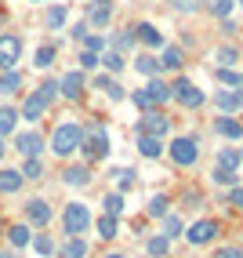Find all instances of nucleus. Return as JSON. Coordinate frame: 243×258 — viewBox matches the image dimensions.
<instances>
[{"mask_svg":"<svg viewBox=\"0 0 243 258\" xmlns=\"http://www.w3.org/2000/svg\"><path fill=\"white\" fill-rule=\"evenodd\" d=\"M80 142H84V127L80 124H58L55 135H51V153H55L58 160H65V157H73L80 149Z\"/></svg>","mask_w":243,"mask_h":258,"instance_id":"f257e3e1","label":"nucleus"},{"mask_svg":"<svg viewBox=\"0 0 243 258\" xmlns=\"http://www.w3.org/2000/svg\"><path fill=\"white\" fill-rule=\"evenodd\" d=\"M91 211H88V204H80V200H69L65 204V211H62V229L65 236H80V233H88L91 226Z\"/></svg>","mask_w":243,"mask_h":258,"instance_id":"f03ea898","label":"nucleus"},{"mask_svg":"<svg viewBox=\"0 0 243 258\" xmlns=\"http://www.w3.org/2000/svg\"><path fill=\"white\" fill-rule=\"evenodd\" d=\"M80 153L91 160H102V157H109V135L102 124H88V131H84V142H80Z\"/></svg>","mask_w":243,"mask_h":258,"instance_id":"7ed1b4c3","label":"nucleus"},{"mask_svg":"<svg viewBox=\"0 0 243 258\" xmlns=\"http://www.w3.org/2000/svg\"><path fill=\"white\" fill-rule=\"evenodd\" d=\"M171 98H178L185 109H200L203 102H207V95H203V91H200L189 77H178L175 84H171Z\"/></svg>","mask_w":243,"mask_h":258,"instance_id":"20e7f679","label":"nucleus"},{"mask_svg":"<svg viewBox=\"0 0 243 258\" xmlns=\"http://www.w3.org/2000/svg\"><path fill=\"white\" fill-rule=\"evenodd\" d=\"M167 153L178 167H193L200 160V146H196V139H189V135H178V139L167 146Z\"/></svg>","mask_w":243,"mask_h":258,"instance_id":"39448f33","label":"nucleus"},{"mask_svg":"<svg viewBox=\"0 0 243 258\" xmlns=\"http://www.w3.org/2000/svg\"><path fill=\"white\" fill-rule=\"evenodd\" d=\"M19 58H22V37L0 33V70H19Z\"/></svg>","mask_w":243,"mask_h":258,"instance_id":"423d86ee","label":"nucleus"},{"mask_svg":"<svg viewBox=\"0 0 243 258\" xmlns=\"http://www.w3.org/2000/svg\"><path fill=\"white\" fill-rule=\"evenodd\" d=\"M182 236H185L193 247H203V244H211V240L218 236V222H214V218H200V222H193Z\"/></svg>","mask_w":243,"mask_h":258,"instance_id":"0eeeda50","label":"nucleus"},{"mask_svg":"<svg viewBox=\"0 0 243 258\" xmlns=\"http://www.w3.org/2000/svg\"><path fill=\"white\" fill-rule=\"evenodd\" d=\"M171 131V120L160 113V109H145L142 120H138V135H152V139H164Z\"/></svg>","mask_w":243,"mask_h":258,"instance_id":"6e6552de","label":"nucleus"},{"mask_svg":"<svg viewBox=\"0 0 243 258\" xmlns=\"http://www.w3.org/2000/svg\"><path fill=\"white\" fill-rule=\"evenodd\" d=\"M84 88H88L84 70H73V73H65V77L58 80V95L69 98V102H80V98H84Z\"/></svg>","mask_w":243,"mask_h":258,"instance_id":"1a4fd4ad","label":"nucleus"},{"mask_svg":"<svg viewBox=\"0 0 243 258\" xmlns=\"http://www.w3.org/2000/svg\"><path fill=\"white\" fill-rule=\"evenodd\" d=\"M22 218H26V226H47L51 222V204L44 197H33L22 208Z\"/></svg>","mask_w":243,"mask_h":258,"instance_id":"9d476101","label":"nucleus"},{"mask_svg":"<svg viewBox=\"0 0 243 258\" xmlns=\"http://www.w3.org/2000/svg\"><path fill=\"white\" fill-rule=\"evenodd\" d=\"M113 19V0H91L88 4V15H84V22L95 26V29H106Z\"/></svg>","mask_w":243,"mask_h":258,"instance_id":"9b49d317","label":"nucleus"},{"mask_svg":"<svg viewBox=\"0 0 243 258\" xmlns=\"http://www.w3.org/2000/svg\"><path fill=\"white\" fill-rule=\"evenodd\" d=\"M214 106L221 109V113H243V88H225V91H218L214 95Z\"/></svg>","mask_w":243,"mask_h":258,"instance_id":"f8f14e48","label":"nucleus"},{"mask_svg":"<svg viewBox=\"0 0 243 258\" xmlns=\"http://www.w3.org/2000/svg\"><path fill=\"white\" fill-rule=\"evenodd\" d=\"M15 149H19L22 157H40L44 139H40L37 131H22V135H15Z\"/></svg>","mask_w":243,"mask_h":258,"instance_id":"ddd939ff","label":"nucleus"},{"mask_svg":"<svg viewBox=\"0 0 243 258\" xmlns=\"http://www.w3.org/2000/svg\"><path fill=\"white\" fill-rule=\"evenodd\" d=\"M44 113H47V102H44L37 91H29V95H26V102H22V113H19V116H22V120H29V124H37Z\"/></svg>","mask_w":243,"mask_h":258,"instance_id":"4468645a","label":"nucleus"},{"mask_svg":"<svg viewBox=\"0 0 243 258\" xmlns=\"http://www.w3.org/2000/svg\"><path fill=\"white\" fill-rule=\"evenodd\" d=\"M214 131L221 135V139H243V124H239V120L236 116H229V113H225V116H214Z\"/></svg>","mask_w":243,"mask_h":258,"instance_id":"2eb2a0df","label":"nucleus"},{"mask_svg":"<svg viewBox=\"0 0 243 258\" xmlns=\"http://www.w3.org/2000/svg\"><path fill=\"white\" fill-rule=\"evenodd\" d=\"M62 182H65V185H73V189H84V185L91 182V167H88V164H73V167H65V171H62Z\"/></svg>","mask_w":243,"mask_h":258,"instance_id":"dca6fc26","label":"nucleus"},{"mask_svg":"<svg viewBox=\"0 0 243 258\" xmlns=\"http://www.w3.org/2000/svg\"><path fill=\"white\" fill-rule=\"evenodd\" d=\"M134 40H142L145 47H164V33L156 29L152 22H138L134 26Z\"/></svg>","mask_w":243,"mask_h":258,"instance_id":"f3484780","label":"nucleus"},{"mask_svg":"<svg viewBox=\"0 0 243 258\" xmlns=\"http://www.w3.org/2000/svg\"><path fill=\"white\" fill-rule=\"evenodd\" d=\"M22 182H26V178H22L19 167H0V193H4V197H8V193H19Z\"/></svg>","mask_w":243,"mask_h":258,"instance_id":"a211bd4d","label":"nucleus"},{"mask_svg":"<svg viewBox=\"0 0 243 258\" xmlns=\"http://www.w3.org/2000/svg\"><path fill=\"white\" fill-rule=\"evenodd\" d=\"M138 153H142L145 160L164 157V139H152V135H138Z\"/></svg>","mask_w":243,"mask_h":258,"instance_id":"6ab92c4d","label":"nucleus"},{"mask_svg":"<svg viewBox=\"0 0 243 258\" xmlns=\"http://www.w3.org/2000/svg\"><path fill=\"white\" fill-rule=\"evenodd\" d=\"M58 258H88V240H80V236H69L65 244L58 247Z\"/></svg>","mask_w":243,"mask_h":258,"instance_id":"aec40b11","label":"nucleus"},{"mask_svg":"<svg viewBox=\"0 0 243 258\" xmlns=\"http://www.w3.org/2000/svg\"><path fill=\"white\" fill-rule=\"evenodd\" d=\"M145 91L152 95V102H156V106H164V102H171V84H164L160 77H149Z\"/></svg>","mask_w":243,"mask_h":258,"instance_id":"412c9836","label":"nucleus"},{"mask_svg":"<svg viewBox=\"0 0 243 258\" xmlns=\"http://www.w3.org/2000/svg\"><path fill=\"white\" fill-rule=\"evenodd\" d=\"M22 88V73L19 70H0V95H15Z\"/></svg>","mask_w":243,"mask_h":258,"instance_id":"4be33fe9","label":"nucleus"},{"mask_svg":"<svg viewBox=\"0 0 243 258\" xmlns=\"http://www.w3.org/2000/svg\"><path fill=\"white\" fill-rule=\"evenodd\" d=\"M134 70L142 73V77H160L164 66H160V58H156V55H138V58H134Z\"/></svg>","mask_w":243,"mask_h":258,"instance_id":"5701e85b","label":"nucleus"},{"mask_svg":"<svg viewBox=\"0 0 243 258\" xmlns=\"http://www.w3.org/2000/svg\"><path fill=\"white\" fill-rule=\"evenodd\" d=\"M182 62H185L182 47H178V44H167L164 55H160V66H164V70H182Z\"/></svg>","mask_w":243,"mask_h":258,"instance_id":"b1692460","label":"nucleus"},{"mask_svg":"<svg viewBox=\"0 0 243 258\" xmlns=\"http://www.w3.org/2000/svg\"><path fill=\"white\" fill-rule=\"evenodd\" d=\"M65 15H69L65 4H51V8L44 11V26H47V29H62V26H65Z\"/></svg>","mask_w":243,"mask_h":258,"instance_id":"393cba45","label":"nucleus"},{"mask_svg":"<svg viewBox=\"0 0 243 258\" xmlns=\"http://www.w3.org/2000/svg\"><path fill=\"white\" fill-rule=\"evenodd\" d=\"M19 171H22V178H29V182H37V178H44V160H40V157H26Z\"/></svg>","mask_w":243,"mask_h":258,"instance_id":"a878e982","label":"nucleus"},{"mask_svg":"<svg viewBox=\"0 0 243 258\" xmlns=\"http://www.w3.org/2000/svg\"><path fill=\"white\" fill-rule=\"evenodd\" d=\"M109 47L120 51V55H124V51H131V47H134V29H120V33H113Z\"/></svg>","mask_w":243,"mask_h":258,"instance_id":"bb28decb","label":"nucleus"},{"mask_svg":"<svg viewBox=\"0 0 243 258\" xmlns=\"http://www.w3.org/2000/svg\"><path fill=\"white\" fill-rule=\"evenodd\" d=\"M214 62H218V66H236V62H239V47H232V44L214 47Z\"/></svg>","mask_w":243,"mask_h":258,"instance_id":"cd10ccee","label":"nucleus"},{"mask_svg":"<svg viewBox=\"0 0 243 258\" xmlns=\"http://www.w3.org/2000/svg\"><path fill=\"white\" fill-rule=\"evenodd\" d=\"M8 240H11V247H26L29 240H33V233H29L26 222H19V226H11V229H8Z\"/></svg>","mask_w":243,"mask_h":258,"instance_id":"c85d7f7f","label":"nucleus"},{"mask_svg":"<svg viewBox=\"0 0 243 258\" xmlns=\"http://www.w3.org/2000/svg\"><path fill=\"white\" fill-rule=\"evenodd\" d=\"M19 109H11V106H0V135H11L15 124H19Z\"/></svg>","mask_w":243,"mask_h":258,"instance_id":"c756f323","label":"nucleus"},{"mask_svg":"<svg viewBox=\"0 0 243 258\" xmlns=\"http://www.w3.org/2000/svg\"><path fill=\"white\" fill-rule=\"evenodd\" d=\"M55 55H58V47H55V44H40V47H37V58H33V66H37V70H47V66L55 62Z\"/></svg>","mask_w":243,"mask_h":258,"instance_id":"7c9ffc66","label":"nucleus"},{"mask_svg":"<svg viewBox=\"0 0 243 258\" xmlns=\"http://www.w3.org/2000/svg\"><path fill=\"white\" fill-rule=\"evenodd\" d=\"M203 8L211 11L214 19H229V15H232V8H236V0H207Z\"/></svg>","mask_w":243,"mask_h":258,"instance_id":"2f4dec72","label":"nucleus"},{"mask_svg":"<svg viewBox=\"0 0 243 258\" xmlns=\"http://www.w3.org/2000/svg\"><path fill=\"white\" fill-rule=\"evenodd\" d=\"M167 8L175 15H196L203 8V0H167Z\"/></svg>","mask_w":243,"mask_h":258,"instance_id":"473e14b6","label":"nucleus"},{"mask_svg":"<svg viewBox=\"0 0 243 258\" xmlns=\"http://www.w3.org/2000/svg\"><path fill=\"white\" fill-rule=\"evenodd\" d=\"M98 62L106 66L109 73H120V70H124V66H127V62H124V55H120V51H113V47L106 51V55H98Z\"/></svg>","mask_w":243,"mask_h":258,"instance_id":"72a5a7b5","label":"nucleus"},{"mask_svg":"<svg viewBox=\"0 0 243 258\" xmlns=\"http://www.w3.org/2000/svg\"><path fill=\"white\" fill-rule=\"evenodd\" d=\"M167 247H171V240H167L164 233H160V236H149V240H145V251H149L152 258H164V254H167Z\"/></svg>","mask_w":243,"mask_h":258,"instance_id":"f704fd0d","label":"nucleus"},{"mask_svg":"<svg viewBox=\"0 0 243 258\" xmlns=\"http://www.w3.org/2000/svg\"><path fill=\"white\" fill-rule=\"evenodd\" d=\"M214 77L225 84V88H243V77H239V73H232L229 66H218V70H214Z\"/></svg>","mask_w":243,"mask_h":258,"instance_id":"c9c22d12","label":"nucleus"},{"mask_svg":"<svg viewBox=\"0 0 243 258\" xmlns=\"http://www.w3.org/2000/svg\"><path fill=\"white\" fill-rule=\"evenodd\" d=\"M33 251H37V254H55L58 244H55V240H51L47 233H37V236H33Z\"/></svg>","mask_w":243,"mask_h":258,"instance_id":"e433bc0d","label":"nucleus"},{"mask_svg":"<svg viewBox=\"0 0 243 258\" xmlns=\"http://www.w3.org/2000/svg\"><path fill=\"white\" fill-rule=\"evenodd\" d=\"M182 229H185V222H182L178 215H164V236H167V240L182 236Z\"/></svg>","mask_w":243,"mask_h":258,"instance_id":"4c0bfd02","label":"nucleus"},{"mask_svg":"<svg viewBox=\"0 0 243 258\" xmlns=\"http://www.w3.org/2000/svg\"><path fill=\"white\" fill-rule=\"evenodd\" d=\"M95 229H98L102 240H113V236H116V218H113V215H102V218L95 222Z\"/></svg>","mask_w":243,"mask_h":258,"instance_id":"58836bf2","label":"nucleus"},{"mask_svg":"<svg viewBox=\"0 0 243 258\" xmlns=\"http://www.w3.org/2000/svg\"><path fill=\"white\" fill-rule=\"evenodd\" d=\"M218 167L239 171V149H221V153H218Z\"/></svg>","mask_w":243,"mask_h":258,"instance_id":"ea45409f","label":"nucleus"},{"mask_svg":"<svg viewBox=\"0 0 243 258\" xmlns=\"http://www.w3.org/2000/svg\"><path fill=\"white\" fill-rule=\"evenodd\" d=\"M102 208H106V215L120 218V211H124V193H109L106 200H102Z\"/></svg>","mask_w":243,"mask_h":258,"instance_id":"a19ab883","label":"nucleus"},{"mask_svg":"<svg viewBox=\"0 0 243 258\" xmlns=\"http://www.w3.org/2000/svg\"><path fill=\"white\" fill-rule=\"evenodd\" d=\"M167 204H171V200H167L164 193H156V197L149 200V208H145V215H152V218H164V215H167Z\"/></svg>","mask_w":243,"mask_h":258,"instance_id":"79ce46f5","label":"nucleus"},{"mask_svg":"<svg viewBox=\"0 0 243 258\" xmlns=\"http://www.w3.org/2000/svg\"><path fill=\"white\" fill-rule=\"evenodd\" d=\"M211 178H214V185H229V189H232L239 175H236V171H225V167H214V171H211Z\"/></svg>","mask_w":243,"mask_h":258,"instance_id":"37998d69","label":"nucleus"},{"mask_svg":"<svg viewBox=\"0 0 243 258\" xmlns=\"http://www.w3.org/2000/svg\"><path fill=\"white\" fill-rule=\"evenodd\" d=\"M37 95H40V98L47 102V106H51V102L58 98V80H44L40 88H37Z\"/></svg>","mask_w":243,"mask_h":258,"instance_id":"c03bdc74","label":"nucleus"},{"mask_svg":"<svg viewBox=\"0 0 243 258\" xmlns=\"http://www.w3.org/2000/svg\"><path fill=\"white\" fill-rule=\"evenodd\" d=\"M131 98H134V106L142 109V113H145V109H156V102H152V95H149L145 88H138V91H134Z\"/></svg>","mask_w":243,"mask_h":258,"instance_id":"a18cd8bd","label":"nucleus"},{"mask_svg":"<svg viewBox=\"0 0 243 258\" xmlns=\"http://www.w3.org/2000/svg\"><path fill=\"white\" fill-rule=\"evenodd\" d=\"M80 70H88V73L98 70V51H88V47L80 51Z\"/></svg>","mask_w":243,"mask_h":258,"instance_id":"49530a36","label":"nucleus"},{"mask_svg":"<svg viewBox=\"0 0 243 258\" xmlns=\"http://www.w3.org/2000/svg\"><path fill=\"white\" fill-rule=\"evenodd\" d=\"M113 178L120 182V189H131L134 185V171L131 167H120V171H113Z\"/></svg>","mask_w":243,"mask_h":258,"instance_id":"de8ad7c7","label":"nucleus"},{"mask_svg":"<svg viewBox=\"0 0 243 258\" xmlns=\"http://www.w3.org/2000/svg\"><path fill=\"white\" fill-rule=\"evenodd\" d=\"M84 47L88 51H106V40H102L98 33H88V37H84Z\"/></svg>","mask_w":243,"mask_h":258,"instance_id":"09e8293b","label":"nucleus"},{"mask_svg":"<svg viewBox=\"0 0 243 258\" xmlns=\"http://www.w3.org/2000/svg\"><path fill=\"white\" fill-rule=\"evenodd\" d=\"M225 204H229V208H239V211H243V185H232V189H229V200H225Z\"/></svg>","mask_w":243,"mask_h":258,"instance_id":"8fccbe9b","label":"nucleus"},{"mask_svg":"<svg viewBox=\"0 0 243 258\" xmlns=\"http://www.w3.org/2000/svg\"><path fill=\"white\" fill-rule=\"evenodd\" d=\"M106 95H109L113 102H124V98H127V91H124V88H120V84H116V80H113V84H109V88H106Z\"/></svg>","mask_w":243,"mask_h":258,"instance_id":"3c124183","label":"nucleus"},{"mask_svg":"<svg viewBox=\"0 0 243 258\" xmlns=\"http://www.w3.org/2000/svg\"><path fill=\"white\" fill-rule=\"evenodd\" d=\"M214 258H243V251H239V247H218Z\"/></svg>","mask_w":243,"mask_h":258,"instance_id":"603ef678","label":"nucleus"},{"mask_svg":"<svg viewBox=\"0 0 243 258\" xmlns=\"http://www.w3.org/2000/svg\"><path fill=\"white\" fill-rule=\"evenodd\" d=\"M69 37H73V40H84V37H88V22H76L73 29H69Z\"/></svg>","mask_w":243,"mask_h":258,"instance_id":"864d4df0","label":"nucleus"},{"mask_svg":"<svg viewBox=\"0 0 243 258\" xmlns=\"http://www.w3.org/2000/svg\"><path fill=\"white\" fill-rule=\"evenodd\" d=\"M113 80H116V77H109V73H98V77H95V88H102V91H106Z\"/></svg>","mask_w":243,"mask_h":258,"instance_id":"5fc2aeb1","label":"nucleus"},{"mask_svg":"<svg viewBox=\"0 0 243 258\" xmlns=\"http://www.w3.org/2000/svg\"><path fill=\"white\" fill-rule=\"evenodd\" d=\"M196 204H200V193H196V189H189V193H185V208H196Z\"/></svg>","mask_w":243,"mask_h":258,"instance_id":"6e6d98bb","label":"nucleus"},{"mask_svg":"<svg viewBox=\"0 0 243 258\" xmlns=\"http://www.w3.org/2000/svg\"><path fill=\"white\" fill-rule=\"evenodd\" d=\"M221 33H225V37H232V33H236V22H229V19H221Z\"/></svg>","mask_w":243,"mask_h":258,"instance_id":"4d7b16f0","label":"nucleus"},{"mask_svg":"<svg viewBox=\"0 0 243 258\" xmlns=\"http://www.w3.org/2000/svg\"><path fill=\"white\" fill-rule=\"evenodd\" d=\"M4 149H8V146H4V135H0V160H4Z\"/></svg>","mask_w":243,"mask_h":258,"instance_id":"13d9d810","label":"nucleus"},{"mask_svg":"<svg viewBox=\"0 0 243 258\" xmlns=\"http://www.w3.org/2000/svg\"><path fill=\"white\" fill-rule=\"evenodd\" d=\"M0 258H15V254H11V251H0Z\"/></svg>","mask_w":243,"mask_h":258,"instance_id":"bf43d9fd","label":"nucleus"},{"mask_svg":"<svg viewBox=\"0 0 243 258\" xmlns=\"http://www.w3.org/2000/svg\"><path fill=\"white\" fill-rule=\"evenodd\" d=\"M106 258H124V254H120V251H113V254H106Z\"/></svg>","mask_w":243,"mask_h":258,"instance_id":"052dcab7","label":"nucleus"},{"mask_svg":"<svg viewBox=\"0 0 243 258\" xmlns=\"http://www.w3.org/2000/svg\"><path fill=\"white\" fill-rule=\"evenodd\" d=\"M0 26H4V11H0Z\"/></svg>","mask_w":243,"mask_h":258,"instance_id":"680f3d73","label":"nucleus"},{"mask_svg":"<svg viewBox=\"0 0 243 258\" xmlns=\"http://www.w3.org/2000/svg\"><path fill=\"white\" fill-rule=\"evenodd\" d=\"M239 164H243V153H239Z\"/></svg>","mask_w":243,"mask_h":258,"instance_id":"e2e57ef3","label":"nucleus"},{"mask_svg":"<svg viewBox=\"0 0 243 258\" xmlns=\"http://www.w3.org/2000/svg\"><path fill=\"white\" fill-rule=\"evenodd\" d=\"M33 4H40V0H33Z\"/></svg>","mask_w":243,"mask_h":258,"instance_id":"0e129e2a","label":"nucleus"},{"mask_svg":"<svg viewBox=\"0 0 243 258\" xmlns=\"http://www.w3.org/2000/svg\"><path fill=\"white\" fill-rule=\"evenodd\" d=\"M239 8H243V0H239Z\"/></svg>","mask_w":243,"mask_h":258,"instance_id":"69168bd1","label":"nucleus"}]
</instances>
